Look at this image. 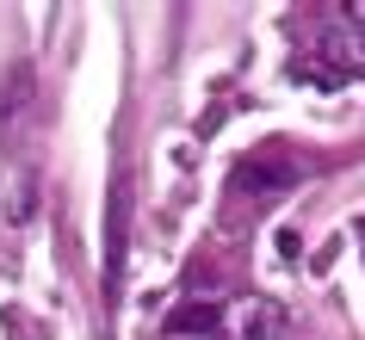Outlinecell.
I'll use <instances>...</instances> for the list:
<instances>
[{
    "label": "cell",
    "mask_w": 365,
    "mask_h": 340,
    "mask_svg": "<svg viewBox=\"0 0 365 340\" xmlns=\"http://www.w3.org/2000/svg\"><path fill=\"white\" fill-rule=\"evenodd\" d=\"M309 50H316L309 62H291V75H297V81L334 87V81H346V75H365V38H353V31H322Z\"/></svg>",
    "instance_id": "1"
},
{
    "label": "cell",
    "mask_w": 365,
    "mask_h": 340,
    "mask_svg": "<svg viewBox=\"0 0 365 340\" xmlns=\"http://www.w3.org/2000/svg\"><path fill=\"white\" fill-rule=\"evenodd\" d=\"M124 235H130V173H118L106 198V284H118L124 272Z\"/></svg>",
    "instance_id": "2"
},
{
    "label": "cell",
    "mask_w": 365,
    "mask_h": 340,
    "mask_svg": "<svg viewBox=\"0 0 365 340\" xmlns=\"http://www.w3.org/2000/svg\"><path fill=\"white\" fill-rule=\"evenodd\" d=\"M230 328H235V340H285L291 316H285V303H272V297H248L230 316Z\"/></svg>",
    "instance_id": "3"
},
{
    "label": "cell",
    "mask_w": 365,
    "mask_h": 340,
    "mask_svg": "<svg viewBox=\"0 0 365 340\" xmlns=\"http://www.w3.org/2000/svg\"><path fill=\"white\" fill-rule=\"evenodd\" d=\"M31 105V68L13 62L6 75H0V124H19V112Z\"/></svg>",
    "instance_id": "4"
},
{
    "label": "cell",
    "mask_w": 365,
    "mask_h": 340,
    "mask_svg": "<svg viewBox=\"0 0 365 340\" xmlns=\"http://www.w3.org/2000/svg\"><path fill=\"white\" fill-rule=\"evenodd\" d=\"M31 205H38V180H19V192H13V223H25Z\"/></svg>",
    "instance_id": "5"
},
{
    "label": "cell",
    "mask_w": 365,
    "mask_h": 340,
    "mask_svg": "<svg viewBox=\"0 0 365 340\" xmlns=\"http://www.w3.org/2000/svg\"><path fill=\"white\" fill-rule=\"evenodd\" d=\"M173 328H180V334H186V328H198V334H205V328H211V309H205V303H192V309H180V316H173Z\"/></svg>",
    "instance_id": "6"
},
{
    "label": "cell",
    "mask_w": 365,
    "mask_h": 340,
    "mask_svg": "<svg viewBox=\"0 0 365 340\" xmlns=\"http://www.w3.org/2000/svg\"><path fill=\"white\" fill-rule=\"evenodd\" d=\"M346 25H353V31H365V6H346Z\"/></svg>",
    "instance_id": "7"
}]
</instances>
